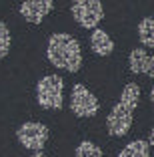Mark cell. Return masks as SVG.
Instances as JSON below:
<instances>
[{
  "label": "cell",
  "mask_w": 154,
  "mask_h": 157,
  "mask_svg": "<svg viewBox=\"0 0 154 157\" xmlns=\"http://www.w3.org/2000/svg\"><path fill=\"white\" fill-rule=\"evenodd\" d=\"M46 59L52 67L66 73H78L82 69V48L76 38L68 33L50 34L46 44Z\"/></svg>",
  "instance_id": "obj_1"
},
{
  "label": "cell",
  "mask_w": 154,
  "mask_h": 157,
  "mask_svg": "<svg viewBox=\"0 0 154 157\" xmlns=\"http://www.w3.org/2000/svg\"><path fill=\"white\" fill-rule=\"evenodd\" d=\"M36 101L42 109L60 111L64 105V81L60 75H46L36 85Z\"/></svg>",
  "instance_id": "obj_2"
},
{
  "label": "cell",
  "mask_w": 154,
  "mask_h": 157,
  "mask_svg": "<svg viewBox=\"0 0 154 157\" xmlns=\"http://www.w3.org/2000/svg\"><path fill=\"white\" fill-rule=\"evenodd\" d=\"M70 14L78 26L94 30L104 18V8L100 0H72Z\"/></svg>",
  "instance_id": "obj_3"
},
{
  "label": "cell",
  "mask_w": 154,
  "mask_h": 157,
  "mask_svg": "<svg viewBox=\"0 0 154 157\" xmlns=\"http://www.w3.org/2000/svg\"><path fill=\"white\" fill-rule=\"evenodd\" d=\"M16 139L24 149L30 151H42L48 141V127L38 121H26L16 129Z\"/></svg>",
  "instance_id": "obj_4"
},
{
  "label": "cell",
  "mask_w": 154,
  "mask_h": 157,
  "mask_svg": "<svg viewBox=\"0 0 154 157\" xmlns=\"http://www.w3.org/2000/svg\"><path fill=\"white\" fill-rule=\"evenodd\" d=\"M70 109L76 117L86 119V117H94L100 111V103L94 97V93L86 89V85L76 83L72 87V95H70Z\"/></svg>",
  "instance_id": "obj_5"
},
{
  "label": "cell",
  "mask_w": 154,
  "mask_h": 157,
  "mask_svg": "<svg viewBox=\"0 0 154 157\" xmlns=\"http://www.w3.org/2000/svg\"><path fill=\"white\" fill-rule=\"evenodd\" d=\"M132 119H134V111L116 103L106 117V129L112 137H124L132 127Z\"/></svg>",
  "instance_id": "obj_6"
},
{
  "label": "cell",
  "mask_w": 154,
  "mask_h": 157,
  "mask_svg": "<svg viewBox=\"0 0 154 157\" xmlns=\"http://www.w3.org/2000/svg\"><path fill=\"white\" fill-rule=\"evenodd\" d=\"M54 8V0H24L20 4L22 18L30 24H40Z\"/></svg>",
  "instance_id": "obj_7"
},
{
  "label": "cell",
  "mask_w": 154,
  "mask_h": 157,
  "mask_svg": "<svg viewBox=\"0 0 154 157\" xmlns=\"http://www.w3.org/2000/svg\"><path fill=\"white\" fill-rule=\"evenodd\" d=\"M90 48L94 51V55H98V56H110L112 51H114V42H112V38L108 36L106 30L94 28L92 34H90Z\"/></svg>",
  "instance_id": "obj_8"
},
{
  "label": "cell",
  "mask_w": 154,
  "mask_h": 157,
  "mask_svg": "<svg viewBox=\"0 0 154 157\" xmlns=\"http://www.w3.org/2000/svg\"><path fill=\"white\" fill-rule=\"evenodd\" d=\"M118 103L122 107H126V109H130V111H134L138 107V103H140V87L136 83H128L120 93V101Z\"/></svg>",
  "instance_id": "obj_9"
},
{
  "label": "cell",
  "mask_w": 154,
  "mask_h": 157,
  "mask_svg": "<svg viewBox=\"0 0 154 157\" xmlns=\"http://www.w3.org/2000/svg\"><path fill=\"white\" fill-rule=\"evenodd\" d=\"M118 157H150V145L144 139H136L124 145L122 151L118 153Z\"/></svg>",
  "instance_id": "obj_10"
},
{
  "label": "cell",
  "mask_w": 154,
  "mask_h": 157,
  "mask_svg": "<svg viewBox=\"0 0 154 157\" xmlns=\"http://www.w3.org/2000/svg\"><path fill=\"white\" fill-rule=\"evenodd\" d=\"M138 38L144 46L154 48V16H146L138 24Z\"/></svg>",
  "instance_id": "obj_11"
},
{
  "label": "cell",
  "mask_w": 154,
  "mask_h": 157,
  "mask_svg": "<svg viewBox=\"0 0 154 157\" xmlns=\"http://www.w3.org/2000/svg\"><path fill=\"white\" fill-rule=\"evenodd\" d=\"M148 52L144 51V48H134V51L130 52V56H128V67H130V71L134 75H142L144 73V67L146 63H148Z\"/></svg>",
  "instance_id": "obj_12"
},
{
  "label": "cell",
  "mask_w": 154,
  "mask_h": 157,
  "mask_svg": "<svg viewBox=\"0 0 154 157\" xmlns=\"http://www.w3.org/2000/svg\"><path fill=\"white\" fill-rule=\"evenodd\" d=\"M74 157H104V155H102V149L96 143L82 141V143H78L76 151H74Z\"/></svg>",
  "instance_id": "obj_13"
},
{
  "label": "cell",
  "mask_w": 154,
  "mask_h": 157,
  "mask_svg": "<svg viewBox=\"0 0 154 157\" xmlns=\"http://www.w3.org/2000/svg\"><path fill=\"white\" fill-rule=\"evenodd\" d=\"M10 46H12V34H10V28L6 26V22L0 20V60L6 59V55L10 52Z\"/></svg>",
  "instance_id": "obj_14"
},
{
  "label": "cell",
  "mask_w": 154,
  "mask_h": 157,
  "mask_svg": "<svg viewBox=\"0 0 154 157\" xmlns=\"http://www.w3.org/2000/svg\"><path fill=\"white\" fill-rule=\"evenodd\" d=\"M142 75H146V77L154 78V56H148V63H146L144 73H142Z\"/></svg>",
  "instance_id": "obj_15"
},
{
  "label": "cell",
  "mask_w": 154,
  "mask_h": 157,
  "mask_svg": "<svg viewBox=\"0 0 154 157\" xmlns=\"http://www.w3.org/2000/svg\"><path fill=\"white\" fill-rule=\"evenodd\" d=\"M148 145H150V147H154V127L150 129V133H148Z\"/></svg>",
  "instance_id": "obj_16"
},
{
  "label": "cell",
  "mask_w": 154,
  "mask_h": 157,
  "mask_svg": "<svg viewBox=\"0 0 154 157\" xmlns=\"http://www.w3.org/2000/svg\"><path fill=\"white\" fill-rule=\"evenodd\" d=\"M30 157H46V155H44V153H42V151H34V153H32Z\"/></svg>",
  "instance_id": "obj_17"
},
{
  "label": "cell",
  "mask_w": 154,
  "mask_h": 157,
  "mask_svg": "<svg viewBox=\"0 0 154 157\" xmlns=\"http://www.w3.org/2000/svg\"><path fill=\"white\" fill-rule=\"evenodd\" d=\"M150 103H152V105H154V87L150 89Z\"/></svg>",
  "instance_id": "obj_18"
}]
</instances>
